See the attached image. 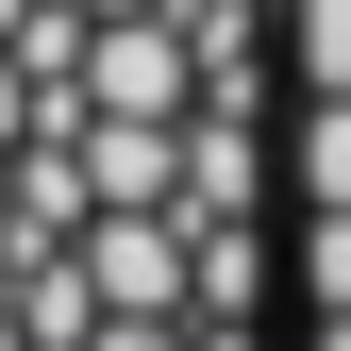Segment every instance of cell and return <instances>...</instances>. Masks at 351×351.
Wrapping results in <instances>:
<instances>
[{"mask_svg":"<svg viewBox=\"0 0 351 351\" xmlns=\"http://www.w3.org/2000/svg\"><path fill=\"white\" fill-rule=\"evenodd\" d=\"M301 301H318V318L351 301V201H318V217H301Z\"/></svg>","mask_w":351,"mask_h":351,"instance_id":"6da1fadb","label":"cell"},{"mask_svg":"<svg viewBox=\"0 0 351 351\" xmlns=\"http://www.w3.org/2000/svg\"><path fill=\"white\" fill-rule=\"evenodd\" d=\"M301 184H318V201H351V101H318V117H301Z\"/></svg>","mask_w":351,"mask_h":351,"instance_id":"7a4b0ae2","label":"cell"},{"mask_svg":"<svg viewBox=\"0 0 351 351\" xmlns=\"http://www.w3.org/2000/svg\"><path fill=\"white\" fill-rule=\"evenodd\" d=\"M318 351H351V301H335V318H318Z\"/></svg>","mask_w":351,"mask_h":351,"instance_id":"3957f363","label":"cell"},{"mask_svg":"<svg viewBox=\"0 0 351 351\" xmlns=\"http://www.w3.org/2000/svg\"><path fill=\"white\" fill-rule=\"evenodd\" d=\"M0 351H17V301H0Z\"/></svg>","mask_w":351,"mask_h":351,"instance_id":"277c9868","label":"cell"}]
</instances>
